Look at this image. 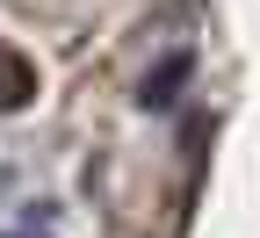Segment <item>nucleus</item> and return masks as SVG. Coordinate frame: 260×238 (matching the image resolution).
I'll return each instance as SVG.
<instances>
[{
	"mask_svg": "<svg viewBox=\"0 0 260 238\" xmlns=\"http://www.w3.org/2000/svg\"><path fill=\"white\" fill-rule=\"evenodd\" d=\"M181 80H188V58H167V65H159V73L138 87V101H145V109H167V101L181 94Z\"/></svg>",
	"mask_w": 260,
	"mask_h": 238,
	"instance_id": "1",
	"label": "nucleus"
}]
</instances>
